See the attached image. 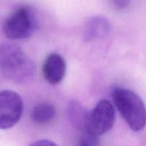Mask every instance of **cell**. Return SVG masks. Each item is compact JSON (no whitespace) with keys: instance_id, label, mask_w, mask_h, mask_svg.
Instances as JSON below:
<instances>
[{"instance_id":"1","label":"cell","mask_w":146,"mask_h":146,"mask_svg":"<svg viewBox=\"0 0 146 146\" xmlns=\"http://www.w3.org/2000/svg\"><path fill=\"white\" fill-rule=\"evenodd\" d=\"M0 69L7 80L16 84H23L34 77L36 65L19 46L6 43L0 47Z\"/></svg>"},{"instance_id":"2","label":"cell","mask_w":146,"mask_h":146,"mask_svg":"<svg viewBox=\"0 0 146 146\" xmlns=\"http://www.w3.org/2000/svg\"><path fill=\"white\" fill-rule=\"evenodd\" d=\"M115 107L134 132H138L146 125V107L141 97L134 91L116 87L112 94Z\"/></svg>"},{"instance_id":"3","label":"cell","mask_w":146,"mask_h":146,"mask_svg":"<svg viewBox=\"0 0 146 146\" xmlns=\"http://www.w3.org/2000/svg\"><path fill=\"white\" fill-rule=\"evenodd\" d=\"M36 26V18L32 9L24 6L14 10L6 19L3 31L4 35L10 39H22L29 37Z\"/></svg>"},{"instance_id":"4","label":"cell","mask_w":146,"mask_h":146,"mask_svg":"<svg viewBox=\"0 0 146 146\" xmlns=\"http://www.w3.org/2000/svg\"><path fill=\"white\" fill-rule=\"evenodd\" d=\"M115 119V113L113 104L108 100L102 99L92 110L88 111L82 131L100 136L113 128Z\"/></svg>"},{"instance_id":"5","label":"cell","mask_w":146,"mask_h":146,"mask_svg":"<svg viewBox=\"0 0 146 146\" xmlns=\"http://www.w3.org/2000/svg\"><path fill=\"white\" fill-rule=\"evenodd\" d=\"M24 111L19 94L10 90L0 93V128L7 130L20 121Z\"/></svg>"},{"instance_id":"6","label":"cell","mask_w":146,"mask_h":146,"mask_svg":"<svg viewBox=\"0 0 146 146\" xmlns=\"http://www.w3.org/2000/svg\"><path fill=\"white\" fill-rule=\"evenodd\" d=\"M66 72V63L62 56L52 53L46 57L43 65V74L50 84H59L64 79Z\"/></svg>"},{"instance_id":"7","label":"cell","mask_w":146,"mask_h":146,"mask_svg":"<svg viewBox=\"0 0 146 146\" xmlns=\"http://www.w3.org/2000/svg\"><path fill=\"white\" fill-rule=\"evenodd\" d=\"M111 24L106 17L95 16L86 24L83 37L86 42L99 41L106 38L111 33Z\"/></svg>"},{"instance_id":"8","label":"cell","mask_w":146,"mask_h":146,"mask_svg":"<svg viewBox=\"0 0 146 146\" xmlns=\"http://www.w3.org/2000/svg\"><path fill=\"white\" fill-rule=\"evenodd\" d=\"M88 111L76 100L70 101L67 106V115L70 122L76 129L82 131Z\"/></svg>"},{"instance_id":"9","label":"cell","mask_w":146,"mask_h":146,"mask_svg":"<svg viewBox=\"0 0 146 146\" xmlns=\"http://www.w3.org/2000/svg\"><path fill=\"white\" fill-rule=\"evenodd\" d=\"M56 115L54 106L48 103H41L36 105L31 111V118L38 124H46L53 121Z\"/></svg>"},{"instance_id":"10","label":"cell","mask_w":146,"mask_h":146,"mask_svg":"<svg viewBox=\"0 0 146 146\" xmlns=\"http://www.w3.org/2000/svg\"><path fill=\"white\" fill-rule=\"evenodd\" d=\"M99 136L86 131H81L76 146H99Z\"/></svg>"},{"instance_id":"11","label":"cell","mask_w":146,"mask_h":146,"mask_svg":"<svg viewBox=\"0 0 146 146\" xmlns=\"http://www.w3.org/2000/svg\"><path fill=\"white\" fill-rule=\"evenodd\" d=\"M113 2L118 9L122 10L126 9L130 5L131 0H113Z\"/></svg>"},{"instance_id":"12","label":"cell","mask_w":146,"mask_h":146,"mask_svg":"<svg viewBox=\"0 0 146 146\" xmlns=\"http://www.w3.org/2000/svg\"><path fill=\"white\" fill-rule=\"evenodd\" d=\"M29 146H58L53 141L46 139L38 140L34 141Z\"/></svg>"}]
</instances>
